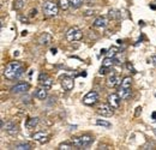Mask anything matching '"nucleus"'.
<instances>
[{"label": "nucleus", "mask_w": 156, "mask_h": 150, "mask_svg": "<svg viewBox=\"0 0 156 150\" xmlns=\"http://www.w3.org/2000/svg\"><path fill=\"white\" fill-rule=\"evenodd\" d=\"M24 73V69L20 65L18 61H11L6 65L5 71H4V76L6 79L9 80H15L17 78H20V76Z\"/></svg>", "instance_id": "f257e3e1"}, {"label": "nucleus", "mask_w": 156, "mask_h": 150, "mask_svg": "<svg viewBox=\"0 0 156 150\" xmlns=\"http://www.w3.org/2000/svg\"><path fill=\"white\" fill-rule=\"evenodd\" d=\"M72 144L78 149H87L94 143V137L90 134H83L80 137H73L71 139Z\"/></svg>", "instance_id": "f03ea898"}, {"label": "nucleus", "mask_w": 156, "mask_h": 150, "mask_svg": "<svg viewBox=\"0 0 156 150\" xmlns=\"http://www.w3.org/2000/svg\"><path fill=\"white\" fill-rule=\"evenodd\" d=\"M59 5L53 2V1H46L42 6V10H43V13L48 17H55L59 12Z\"/></svg>", "instance_id": "7ed1b4c3"}, {"label": "nucleus", "mask_w": 156, "mask_h": 150, "mask_svg": "<svg viewBox=\"0 0 156 150\" xmlns=\"http://www.w3.org/2000/svg\"><path fill=\"white\" fill-rule=\"evenodd\" d=\"M66 40L70 41V42H73V41H79L82 36H83V31L77 28V27H73V28H70L67 31H66Z\"/></svg>", "instance_id": "20e7f679"}, {"label": "nucleus", "mask_w": 156, "mask_h": 150, "mask_svg": "<svg viewBox=\"0 0 156 150\" xmlns=\"http://www.w3.org/2000/svg\"><path fill=\"white\" fill-rule=\"evenodd\" d=\"M98 93L95 90L89 91L88 94L83 97V103L87 106H94L95 103H98Z\"/></svg>", "instance_id": "39448f33"}, {"label": "nucleus", "mask_w": 156, "mask_h": 150, "mask_svg": "<svg viewBox=\"0 0 156 150\" xmlns=\"http://www.w3.org/2000/svg\"><path fill=\"white\" fill-rule=\"evenodd\" d=\"M60 84L62 87V89L65 91H71L75 87V82H73V78L70 77V76H62L60 78Z\"/></svg>", "instance_id": "423d86ee"}, {"label": "nucleus", "mask_w": 156, "mask_h": 150, "mask_svg": "<svg viewBox=\"0 0 156 150\" xmlns=\"http://www.w3.org/2000/svg\"><path fill=\"white\" fill-rule=\"evenodd\" d=\"M1 130H5L9 134L15 136V134L18 133V126H17L16 124L11 123V121H7V123L5 124V121L1 120Z\"/></svg>", "instance_id": "0eeeda50"}, {"label": "nucleus", "mask_w": 156, "mask_h": 150, "mask_svg": "<svg viewBox=\"0 0 156 150\" xmlns=\"http://www.w3.org/2000/svg\"><path fill=\"white\" fill-rule=\"evenodd\" d=\"M29 88H30L29 83L20 82V83L16 84V85H13V87L11 88V93H13V94H23V93L28 91V89H29Z\"/></svg>", "instance_id": "6e6552de"}, {"label": "nucleus", "mask_w": 156, "mask_h": 150, "mask_svg": "<svg viewBox=\"0 0 156 150\" xmlns=\"http://www.w3.org/2000/svg\"><path fill=\"white\" fill-rule=\"evenodd\" d=\"M98 113L102 116H112L114 114V108L111 107L109 103L108 105L105 103V105H101L98 108Z\"/></svg>", "instance_id": "1a4fd4ad"}, {"label": "nucleus", "mask_w": 156, "mask_h": 150, "mask_svg": "<svg viewBox=\"0 0 156 150\" xmlns=\"http://www.w3.org/2000/svg\"><path fill=\"white\" fill-rule=\"evenodd\" d=\"M120 100H121V98H120L119 94H111L107 97V101H108L109 106L113 107L114 109L119 108V106H120Z\"/></svg>", "instance_id": "9d476101"}, {"label": "nucleus", "mask_w": 156, "mask_h": 150, "mask_svg": "<svg viewBox=\"0 0 156 150\" xmlns=\"http://www.w3.org/2000/svg\"><path fill=\"white\" fill-rule=\"evenodd\" d=\"M33 138H34L35 141H37L39 143H41V144H44V143H47V142L49 141V134H48L47 132L40 131V132H36V133L33 136Z\"/></svg>", "instance_id": "9b49d317"}, {"label": "nucleus", "mask_w": 156, "mask_h": 150, "mask_svg": "<svg viewBox=\"0 0 156 150\" xmlns=\"http://www.w3.org/2000/svg\"><path fill=\"white\" fill-rule=\"evenodd\" d=\"M118 94H119L121 100H129L131 97V95H132V91H131V88H122V87H120Z\"/></svg>", "instance_id": "f8f14e48"}, {"label": "nucleus", "mask_w": 156, "mask_h": 150, "mask_svg": "<svg viewBox=\"0 0 156 150\" xmlns=\"http://www.w3.org/2000/svg\"><path fill=\"white\" fill-rule=\"evenodd\" d=\"M106 83H107V85H108L109 88H114L115 85H118V84L120 83V78H119L117 75L112 73V75H111L109 77H108V78H107Z\"/></svg>", "instance_id": "ddd939ff"}, {"label": "nucleus", "mask_w": 156, "mask_h": 150, "mask_svg": "<svg viewBox=\"0 0 156 150\" xmlns=\"http://www.w3.org/2000/svg\"><path fill=\"white\" fill-rule=\"evenodd\" d=\"M93 25H94V28H106L108 25V19L106 18V17H102V16L98 17L94 20Z\"/></svg>", "instance_id": "4468645a"}, {"label": "nucleus", "mask_w": 156, "mask_h": 150, "mask_svg": "<svg viewBox=\"0 0 156 150\" xmlns=\"http://www.w3.org/2000/svg\"><path fill=\"white\" fill-rule=\"evenodd\" d=\"M39 43L40 45H42V46H44V45H49L51 42H52V35L51 34H48V33H43V34H41L39 36Z\"/></svg>", "instance_id": "2eb2a0df"}, {"label": "nucleus", "mask_w": 156, "mask_h": 150, "mask_svg": "<svg viewBox=\"0 0 156 150\" xmlns=\"http://www.w3.org/2000/svg\"><path fill=\"white\" fill-rule=\"evenodd\" d=\"M35 96L39 98V100H46L47 98V89L46 88H39V89H36V91H35Z\"/></svg>", "instance_id": "dca6fc26"}, {"label": "nucleus", "mask_w": 156, "mask_h": 150, "mask_svg": "<svg viewBox=\"0 0 156 150\" xmlns=\"http://www.w3.org/2000/svg\"><path fill=\"white\" fill-rule=\"evenodd\" d=\"M37 124H39V118H36V116L35 118H30L25 123V127L27 129H34V127L37 126Z\"/></svg>", "instance_id": "f3484780"}, {"label": "nucleus", "mask_w": 156, "mask_h": 150, "mask_svg": "<svg viewBox=\"0 0 156 150\" xmlns=\"http://www.w3.org/2000/svg\"><path fill=\"white\" fill-rule=\"evenodd\" d=\"M117 64V60L114 59V58H106V59H103L102 60V66H105V67H112V66H114Z\"/></svg>", "instance_id": "a211bd4d"}, {"label": "nucleus", "mask_w": 156, "mask_h": 150, "mask_svg": "<svg viewBox=\"0 0 156 150\" xmlns=\"http://www.w3.org/2000/svg\"><path fill=\"white\" fill-rule=\"evenodd\" d=\"M25 4H27V0H13V6L12 7H13V10L20 11L25 6Z\"/></svg>", "instance_id": "6ab92c4d"}, {"label": "nucleus", "mask_w": 156, "mask_h": 150, "mask_svg": "<svg viewBox=\"0 0 156 150\" xmlns=\"http://www.w3.org/2000/svg\"><path fill=\"white\" fill-rule=\"evenodd\" d=\"M96 125L102 126V127H105V129H111V127H112V124L108 123L107 120H103V119H98V120H96Z\"/></svg>", "instance_id": "aec40b11"}, {"label": "nucleus", "mask_w": 156, "mask_h": 150, "mask_svg": "<svg viewBox=\"0 0 156 150\" xmlns=\"http://www.w3.org/2000/svg\"><path fill=\"white\" fill-rule=\"evenodd\" d=\"M108 16H109V18L111 19H119L121 17V13H120V11H118V10H109V12H108Z\"/></svg>", "instance_id": "412c9836"}, {"label": "nucleus", "mask_w": 156, "mask_h": 150, "mask_svg": "<svg viewBox=\"0 0 156 150\" xmlns=\"http://www.w3.org/2000/svg\"><path fill=\"white\" fill-rule=\"evenodd\" d=\"M58 5H59V7H60L61 10H64V11H66V10L71 6V5H70V0H59Z\"/></svg>", "instance_id": "4be33fe9"}, {"label": "nucleus", "mask_w": 156, "mask_h": 150, "mask_svg": "<svg viewBox=\"0 0 156 150\" xmlns=\"http://www.w3.org/2000/svg\"><path fill=\"white\" fill-rule=\"evenodd\" d=\"M41 85H42L43 88H46L47 90H49V89L52 88V85H53V79H52L51 77H48L47 79H44V80L41 83Z\"/></svg>", "instance_id": "5701e85b"}, {"label": "nucleus", "mask_w": 156, "mask_h": 150, "mask_svg": "<svg viewBox=\"0 0 156 150\" xmlns=\"http://www.w3.org/2000/svg\"><path fill=\"white\" fill-rule=\"evenodd\" d=\"M132 85V79L131 77H125L122 80H121V87L122 88H131Z\"/></svg>", "instance_id": "b1692460"}, {"label": "nucleus", "mask_w": 156, "mask_h": 150, "mask_svg": "<svg viewBox=\"0 0 156 150\" xmlns=\"http://www.w3.org/2000/svg\"><path fill=\"white\" fill-rule=\"evenodd\" d=\"M16 149L17 150H31V145L29 143H20L16 145Z\"/></svg>", "instance_id": "393cba45"}, {"label": "nucleus", "mask_w": 156, "mask_h": 150, "mask_svg": "<svg viewBox=\"0 0 156 150\" xmlns=\"http://www.w3.org/2000/svg\"><path fill=\"white\" fill-rule=\"evenodd\" d=\"M73 144H70V143H61L60 145H59V150H72L73 149Z\"/></svg>", "instance_id": "a878e982"}, {"label": "nucleus", "mask_w": 156, "mask_h": 150, "mask_svg": "<svg viewBox=\"0 0 156 150\" xmlns=\"http://www.w3.org/2000/svg\"><path fill=\"white\" fill-rule=\"evenodd\" d=\"M118 53V49L115 47H111L108 51H107V53H106V55L108 56V58H114V56L117 55Z\"/></svg>", "instance_id": "bb28decb"}, {"label": "nucleus", "mask_w": 156, "mask_h": 150, "mask_svg": "<svg viewBox=\"0 0 156 150\" xmlns=\"http://www.w3.org/2000/svg\"><path fill=\"white\" fill-rule=\"evenodd\" d=\"M70 5L73 7V9H78L83 5V0H70Z\"/></svg>", "instance_id": "cd10ccee"}, {"label": "nucleus", "mask_w": 156, "mask_h": 150, "mask_svg": "<svg viewBox=\"0 0 156 150\" xmlns=\"http://www.w3.org/2000/svg\"><path fill=\"white\" fill-rule=\"evenodd\" d=\"M49 76L47 75V73H44V72H42V73H40V76H39V82L40 83H42L44 79H47Z\"/></svg>", "instance_id": "c85d7f7f"}, {"label": "nucleus", "mask_w": 156, "mask_h": 150, "mask_svg": "<svg viewBox=\"0 0 156 150\" xmlns=\"http://www.w3.org/2000/svg\"><path fill=\"white\" fill-rule=\"evenodd\" d=\"M108 69H109V67H105V66H101V69H100L98 73H100V75H106V73L108 72Z\"/></svg>", "instance_id": "c756f323"}, {"label": "nucleus", "mask_w": 156, "mask_h": 150, "mask_svg": "<svg viewBox=\"0 0 156 150\" xmlns=\"http://www.w3.org/2000/svg\"><path fill=\"white\" fill-rule=\"evenodd\" d=\"M149 64H151V65L156 66V55L150 56V59H149Z\"/></svg>", "instance_id": "7c9ffc66"}, {"label": "nucleus", "mask_w": 156, "mask_h": 150, "mask_svg": "<svg viewBox=\"0 0 156 150\" xmlns=\"http://www.w3.org/2000/svg\"><path fill=\"white\" fill-rule=\"evenodd\" d=\"M30 15H29V17L30 18H33V17H35L36 16V13H37V10L36 9H33V10H30V12H29Z\"/></svg>", "instance_id": "2f4dec72"}, {"label": "nucleus", "mask_w": 156, "mask_h": 150, "mask_svg": "<svg viewBox=\"0 0 156 150\" xmlns=\"http://www.w3.org/2000/svg\"><path fill=\"white\" fill-rule=\"evenodd\" d=\"M126 66H127V69H129V70H130L131 72H133V73L136 72V69L133 67V65H132V64H130V62H127V64H126Z\"/></svg>", "instance_id": "473e14b6"}, {"label": "nucleus", "mask_w": 156, "mask_h": 150, "mask_svg": "<svg viewBox=\"0 0 156 150\" xmlns=\"http://www.w3.org/2000/svg\"><path fill=\"white\" fill-rule=\"evenodd\" d=\"M140 114H142V107H137L136 113H135V116H139Z\"/></svg>", "instance_id": "72a5a7b5"}, {"label": "nucleus", "mask_w": 156, "mask_h": 150, "mask_svg": "<svg viewBox=\"0 0 156 150\" xmlns=\"http://www.w3.org/2000/svg\"><path fill=\"white\" fill-rule=\"evenodd\" d=\"M51 52H52V54H54V55H55V54L58 53V49H57V48H52V49H51Z\"/></svg>", "instance_id": "f704fd0d"}, {"label": "nucleus", "mask_w": 156, "mask_h": 150, "mask_svg": "<svg viewBox=\"0 0 156 150\" xmlns=\"http://www.w3.org/2000/svg\"><path fill=\"white\" fill-rule=\"evenodd\" d=\"M84 15H85V16H90V15H94V11H87Z\"/></svg>", "instance_id": "c9c22d12"}, {"label": "nucleus", "mask_w": 156, "mask_h": 150, "mask_svg": "<svg viewBox=\"0 0 156 150\" xmlns=\"http://www.w3.org/2000/svg\"><path fill=\"white\" fill-rule=\"evenodd\" d=\"M100 52H101V54H106V53H107V49H106V48H102Z\"/></svg>", "instance_id": "e433bc0d"}, {"label": "nucleus", "mask_w": 156, "mask_h": 150, "mask_svg": "<svg viewBox=\"0 0 156 150\" xmlns=\"http://www.w3.org/2000/svg\"><path fill=\"white\" fill-rule=\"evenodd\" d=\"M27 34H28V31H27V30H23V31H22V34H20V35H22V36H25V35H27Z\"/></svg>", "instance_id": "4c0bfd02"}, {"label": "nucleus", "mask_w": 156, "mask_h": 150, "mask_svg": "<svg viewBox=\"0 0 156 150\" xmlns=\"http://www.w3.org/2000/svg\"><path fill=\"white\" fill-rule=\"evenodd\" d=\"M151 118H153V119H156V112H153V114H151Z\"/></svg>", "instance_id": "58836bf2"}, {"label": "nucleus", "mask_w": 156, "mask_h": 150, "mask_svg": "<svg viewBox=\"0 0 156 150\" xmlns=\"http://www.w3.org/2000/svg\"><path fill=\"white\" fill-rule=\"evenodd\" d=\"M150 9H151V10H156V6L155 5H150Z\"/></svg>", "instance_id": "ea45409f"}, {"label": "nucleus", "mask_w": 156, "mask_h": 150, "mask_svg": "<svg viewBox=\"0 0 156 150\" xmlns=\"http://www.w3.org/2000/svg\"><path fill=\"white\" fill-rule=\"evenodd\" d=\"M100 149H109V148H108V147H102V145H101Z\"/></svg>", "instance_id": "a19ab883"}, {"label": "nucleus", "mask_w": 156, "mask_h": 150, "mask_svg": "<svg viewBox=\"0 0 156 150\" xmlns=\"http://www.w3.org/2000/svg\"><path fill=\"white\" fill-rule=\"evenodd\" d=\"M153 132H154V134L156 136V129H154V130H153Z\"/></svg>", "instance_id": "79ce46f5"}]
</instances>
